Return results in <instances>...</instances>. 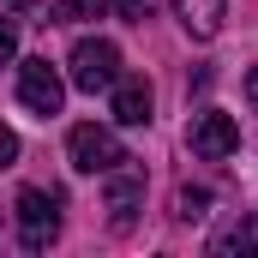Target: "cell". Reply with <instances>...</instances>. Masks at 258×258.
Segmentation results:
<instances>
[{"label": "cell", "mask_w": 258, "mask_h": 258, "mask_svg": "<svg viewBox=\"0 0 258 258\" xmlns=\"http://www.w3.org/2000/svg\"><path fill=\"white\" fill-rule=\"evenodd\" d=\"M210 252L228 258V252H258V216H234L216 240H210Z\"/></svg>", "instance_id": "9"}, {"label": "cell", "mask_w": 258, "mask_h": 258, "mask_svg": "<svg viewBox=\"0 0 258 258\" xmlns=\"http://www.w3.org/2000/svg\"><path fill=\"white\" fill-rule=\"evenodd\" d=\"M12 54H18V30H12V24H0V66L12 60Z\"/></svg>", "instance_id": "14"}, {"label": "cell", "mask_w": 258, "mask_h": 258, "mask_svg": "<svg viewBox=\"0 0 258 258\" xmlns=\"http://www.w3.org/2000/svg\"><path fill=\"white\" fill-rule=\"evenodd\" d=\"M66 156H72V168H78V174H114L120 162H132L126 144H120L108 126H96V120H84V126L66 132Z\"/></svg>", "instance_id": "2"}, {"label": "cell", "mask_w": 258, "mask_h": 258, "mask_svg": "<svg viewBox=\"0 0 258 258\" xmlns=\"http://www.w3.org/2000/svg\"><path fill=\"white\" fill-rule=\"evenodd\" d=\"M246 102H252V108H258V66H252V72H246Z\"/></svg>", "instance_id": "15"}, {"label": "cell", "mask_w": 258, "mask_h": 258, "mask_svg": "<svg viewBox=\"0 0 258 258\" xmlns=\"http://www.w3.org/2000/svg\"><path fill=\"white\" fill-rule=\"evenodd\" d=\"M108 6H114V18H126V24H144L156 0H108Z\"/></svg>", "instance_id": "12"}, {"label": "cell", "mask_w": 258, "mask_h": 258, "mask_svg": "<svg viewBox=\"0 0 258 258\" xmlns=\"http://www.w3.org/2000/svg\"><path fill=\"white\" fill-rule=\"evenodd\" d=\"M18 102L30 108V114H60V102H66V78L54 72L48 60H24L18 66Z\"/></svg>", "instance_id": "5"}, {"label": "cell", "mask_w": 258, "mask_h": 258, "mask_svg": "<svg viewBox=\"0 0 258 258\" xmlns=\"http://www.w3.org/2000/svg\"><path fill=\"white\" fill-rule=\"evenodd\" d=\"M168 6H174L180 30L198 36V42H210V36L222 30V18H228V0H168Z\"/></svg>", "instance_id": "7"}, {"label": "cell", "mask_w": 258, "mask_h": 258, "mask_svg": "<svg viewBox=\"0 0 258 258\" xmlns=\"http://www.w3.org/2000/svg\"><path fill=\"white\" fill-rule=\"evenodd\" d=\"M66 78H72L84 96L114 90V78H120V48H114L108 36H78V42H72V60H66Z\"/></svg>", "instance_id": "1"}, {"label": "cell", "mask_w": 258, "mask_h": 258, "mask_svg": "<svg viewBox=\"0 0 258 258\" xmlns=\"http://www.w3.org/2000/svg\"><path fill=\"white\" fill-rule=\"evenodd\" d=\"M150 78H114V120L120 126H144L150 120Z\"/></svg>", "instance_id": "8"}, {"label": "cell", "mask_w": 258, "mask_h": 258, "mask_svg": "<svg viewBox=\"0 0 258 258\" xmlns=\"http://www.w3.org/2000/svg\"><path fill=\"white\" fill-rule=\"evenodd\" d=\"M54 234H60V198L42 192V186H24L18 192V240H24V252H42Z\"/></svg>", "instance_id": "3"}, {"label": "cell", "mask_w": 258, "mask_h": 258, "mask_svg": "<svg viewBox=\"0 0 258 258\" xmlns=\"http://www.w3.org/2000/svg\"><path fill=\"white\" fill-rule=\"evenodd\" d=\"M186 144H192V156H204V162H222V156L240 150V126L222 108H198L192 126H186Z\"/></svg>", "instance_id": "4"}, {"label": "cell", "mask_w": 258, "mask_h": 258, "mask_svg": "<svg viewBox=\"0 0 258 258\" xmlns=\"http://www.w3.org/2000/svg\"><path fill=\"white\" fill-rule=\"evenodd\" d=\"M12 162H18V132L0 126V168H12Z\"/></svg>", "instance_id": "13"}, {"label": "cell", "mask_w": 258, "mask_h": 258, "mask_svg": "<svg viewBox=\"0 0 258 258\" xmlns=\"http://www.w3.org/2000/svg\"><path fill=\"white\" fill-rule=\"evenodd\" d=\"M138 204H144V174L138 168H114V180H108V222L114 228H132Z\"/></svg>", "instance_id": "6"}, {"label": "cell", "mask_w": 258, "mask_h": 258, "mask_svg": "<svg viewBox=\"0 0 258 258\" xmlns=\"http://www.w3.org/2000/svg\"><path fill=\"white\" fill-rule=\"evenodd\" d=\"M108 0H54V18L60 24H84V18H96Z\"/></svg>", "instance_id": "10"}, {"label": "cell", "mask_w": 258, "mask_h": 258, "mask_svg": "<svg viewBox=\"0 0 258 258\" xmlns=\"http://www.w3.org/2000/svg\"><path fill=\"white\" fill-rule=\"evenodd\" d=\"M174 204H180L174 216H186V222H192V216H204V204H210V192H204V186H180V198H174Z\"/></svg>", "instance_id": "11"}]
</instances>
